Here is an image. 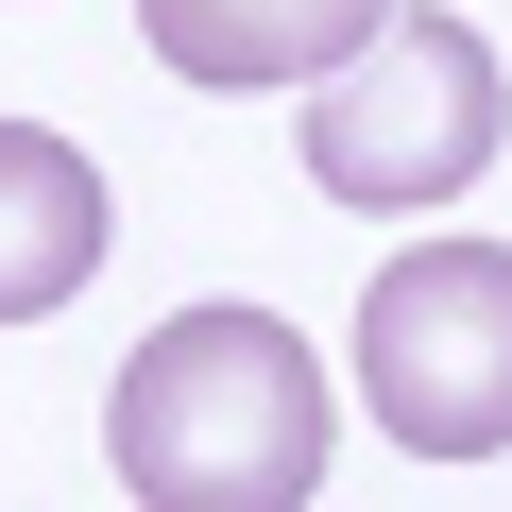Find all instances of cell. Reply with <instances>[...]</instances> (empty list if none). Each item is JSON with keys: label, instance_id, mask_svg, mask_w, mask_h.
I'll return each mask as SVG.
<instances>
[{"label": "cell", "instance_id": "6da1fadb", "mask_svg": "<svg viewBox=\"0 0 512 512\" xmlns=\"http://www.w3.org/2000/svg\"><path fill=\"white\" fill-rule=\"evenodd\" d=\"M325 427V359L274 308H171L103 393V461L137 478V512H308Z\"/></svg>", "mask_w": 512, "mask_h": 512}, {"label": "cell", "instance_id": "3957f363", "mask_svg": "<svg viewBox=\"0 0 512 512\" xmlns=\"http://www.w3.org/2000/svg\"><path fill=\"white\" fill-rule=\"evenodd\" d=\"M359 410L410 461L512 444V239H410L359 291Z\"/></svg>", "mask_w": 512, "mask_h": 512}, {"label": "cell", "instance_id": "7a4b0ae2", "mask_svg": "<svg viewBox=\"0 0 512 512\" xmlns=\"http://www.w3.org/2000/svg\"><path fill=\"white\" fill-rule=\"evenodd\" d=\"M495 137H512V86H495V52L461 35V18H393L308 86V188L325 205H359V222H410V205H461L478 171H495Z\"/></svg>", "mask_w": 512, "mask_h": 512}, {"label": "cell", "instance_id": "5b68a950", "mask_svg": "<svg viewBox=\"0 0 512 512\" xmlns=\"http://www.w3.org/2000/svg\"><path fill=\"white\" fill-rule=\"evenodd\" d=\"M103 171L52 137V120H0V325H52L86 274H103Z\"/></svg>", "mask_w": 512, "mask_h": 512}, {"label": "cell", "instance_id": "277c9868", "mask_svg": "<svg viewBox=\"0 0 512 512\" xmlns=\"http://www.w3.org/2000/svg\"><path fill=\"white\" fill-rule=\"evenodd\" d=\"M393 0H137L171 86H325Z\"/></svg>", "mask_w": 512, "mask_h": 512}]
</instances>
